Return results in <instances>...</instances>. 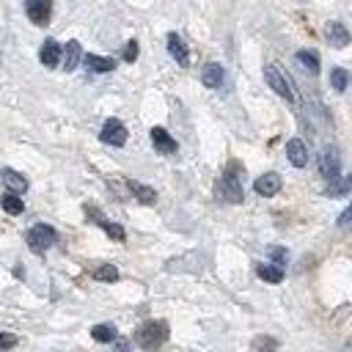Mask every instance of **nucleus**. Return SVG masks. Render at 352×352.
Returning a JSON list of instances; mask_svg holds the SVG:
<instances>
[{
    "label": "nucleus",
    "mask_w": 352,
    "mask_h": 352,
    "mask_svg": "<svg viewBox=\"0 0 352 352\" xmlns=\"http://www.w3.org/2000/svg\"><path fill=\"white\" fill-rule=\"evenodd\" d=\"M165 338H168V322H162V319H148L135 333V341L143 349H157L165 344Z\"/></svg>",
    "instance_id": "nucleus-1"
},
{
    "label": "nucleus",
    "mask_w": 352,
    "mask_h": 352,
    "mask_svg": "<svg viewBox=\"0 0 352 352\" xmlns=\"http://www.w3.org/2000/svg\"><path fill=\"white\" fill-rule=\"evenodd\" d=\"M264 80L270 82V88L280 96V99H286V102H297V94H294V88H292V82L286 80V74L275 66V63H270V66H264Z\"/></svg>",
    "instance_id": "nucleus-2"
},
{
    "label": "nucleus",
    "mask_w": 352,
    "mask_h": 352,
    "mask_svg": "<svg viewBox=\"0 0 352 352\" xmlns=\"http://www.w3.org/2000/svg\"><path fill=\"white\" fill-rule=\"evenodd\" d=\"M55 242H58V234H55V228L47 226V223H36V226L28 231V245H30L33 253H47Z\"/></svg>",
    "instance_id": "nucleus-3"
},
{
    "label": "nucleus",
    "mask_w": 352,
    "mask_h": 352,
    "mask_svg": "<svg viewBox=\"0 0 352 352\" xmlns=\"http://www.w3.org/2000/svg\"><path fill=\"white\" fill-rule=\"evenodd\" d=\"M316 165H319V173H322L327 182H336V179L341 176V160H338V154H336L333 146H324V148L319 151Z\"/></svg>",
    "instance_id": "nucleus-4"
},
{
    "label": "nucleus",
    "mask_w": 352,
    "mask_h": 352,
    "mask_svg": "<svg viewBox=\"0 0 352 352\" xmlns=\"http://www.w3.org/2000/svg\"><path fill=\"white\" fill-rule=\"evenodd\" d=\"M99 138H102V143H107V146H124V143H126V126H124V121L107 118V121L102 124Z\"/></svg>",
    "instance_id": "nucleus-5"
},
{
    "label": "nucleus",
    "mask_w": 352,
    "mask_h": 352,
    "mask_svg": "<svg viewBox=\"0 0 352 352\" xmlns=\"http://www.w3.org/2000/svg\"><path fill=\"white\" fill-rule=\"evenodd\" d=\"M217 192H220V198L228 201V204H239V201H242V184H239V179H236L231 170H226V173L220 176Z\"/></svg>",
    "instance_id": "nucleus-6"
},
{
    "label": "nucleus",
    "mask_w": 352,
    "mask_h": 352,
    "mask_svg": "<svg viewBox=\"0 0 352 352\" xmlns=\"http://www.w3.org/2000/svg\"><path fill=\"white\" fill-rule=\"evenodd\" d=\"M25 11H28L30 22L47 25L52 16V0H25Z\"/></svg>",
    "instance_id": "nucleus-7"
},
{
    "label": "nucleus",
    "mask_w": 352,
    "mask_h": 352,
    "mask_svg": "<svg viewBox=\"0 0 352 352\" xmlns=\"http://www.w3.org/2000/svg\"><path fill=\"white\" fill-rule=\"evenodd\" d=\"M151 143H154V148H157L160 154H173V151L179 148L176 140L168 135L165 126H151Z\"/></svg>",
    "instance_id": "nucleus-8"
},
{
    "label": "nucleus",
    "mask_w": 352,
    "mask_h": 352,
    "mask_svg": "<svg viewBox=\"0 0 352 352\" xmlns=\"http://www.w3.org/2000/svg\"><path fill=\"white\" fill-rule=\"evenodd\" d=\"M324 38H327L333 47H346V44L352 41L349 30H346L341 22H327V25H324Z\"/></svg>",
    "instance_id": "nucleus-9"
},
{
    "label": "nucleus",
    "mask_w": 352,
    "mask_h": 352,
    "mask_svg": "<svg viewBox=\"0 0 352 352\" xmlns=\"http://www.w3.org/2000/svg\"><path fill=\"white\" fill-rule=\"evenodd\" d=\"M286 157H289V162H292L294 168H305V162H308V148H305V143H302L300 138H292V140L286 143Z\"/></svg>",
    "instance_id": "nucleus-10"
},
{
    "label": "nucleus",
    "mask_w": 352,
    "mask_h": 352,
    "mask_svg": "<svg viewBox=\"0 0 352 352\" xmlns=\"http://www.w3.org/2000/svg\"><path fill=\"white\" fill-rule=\"evenodd\" d=\"M253 190H256L258 195L270 198V195H275V192L280 190V176H278V173H264V176H258V179L253 182Z\"/></svg>",
    "instance_id": "nucleus-11"
},
{
    "label": "nucleus",
    "mask_w": 352,
    "mask_h": 352,
    "mask_svg": "<svg viewBox=\"0 0 352 352\" xmlns=\"http://www.w3.org/2000/svg\"><path fill=\"white\" fill-rule=\"evenodd\" d=\"M168 52L173 55V60L176 63H182V66H187V60H190V52H187V44L182 41V36L179 33H168Z\"/></svg>",
    "instance_id": "nucleus-12"
},
{
    "label": "nucleus",
    "mask_w": 352,
    "mask_h": 352,
    "mask_svg": "<svg viewBox=\"0 0 352 352\" xmlns=\"http://www.w3.org/2000/svg\"><path fill=\"white\" fill-rule=\"evenodd\" d=\"M38 58H41L44 66L55 69V66L60 63V44H58L55 38H47V41L41 44V50H38Z\"/></svg>",
    "instance_id": "nucleus-13"
},
{
    "label": "nucleus",
    "mask_w": 352,
    "mask_h": 352,
    "mask_svg": "<svg viewBox=\"0 0 352 352\" xmlns=\"http://www.w3.org/2000/svg\"><path fill=\"white\" fill-rule=\"evenodd\" d=\"M201 80H204L206 88H220L223 80H226V72H223L220 63H206L204 72H201Z\"/></svg>",
    "instance_id": "nucleus-14"
},
{
    "label": "nucleus",
    "mask_w": 352,
    "mask_h": 352,
    "mask_svg": "<svg viewBox=\"0 0 352 352\" xmlns=\"http://www.w3.org/2000/svg\"><path fill=\"white\" fill-rule=\"evenodd\" d=\"M88 214L94 217V223H96V226H102V228L107 231V236H110V239H116V242H124V236H126V234H124V228H121L118 223H110L104 214H99V212H94V209H88Z\"/></svg>",
    "instance_id": "nucleus-15"
},
{
    "label": "nucleus",
    "mask_w": 352,
    "mask_h": 352,
    "mask_svg": "<svg viewBox=\"0 0 352 352\" xmlns=\"http://www.w3.org/2000/svg\"><path fill=\"white\" fill-rule=\"evenodd\" d=\"M0 176H3V184H6V187H8L11 192H16V195H22V192L28 190V179H25L22 173H16V170H11V168H6V170H3Z\"/></svg>",
    "instance_id": "nucleus-16"
},
{
    "label": "nucleus",
    "mask_w": 352,
    "mask_h": 352,
    "mask_svg": "<svg viewBox=\"0 0 352 352\" xmlns=\"http://www.w3.org/2000/svg\"><path fill=\"white\" fill-rule=\"evenodd\" d=\"M126 187H129V192L140 201V204H146V206H151L154 201H157V192L151 190V187H146V184H140V182H135V179H126Z\"/></svg>",
    "instance_id": "nucleus-17"
},
{
    "label": "nucleus",
    "mask_w": 352,
    "mask_h": 352,
    "mask_svg": "<svg viewBox=\"0 0 352 352\" xmlns=\"http://www.w3.org/2000/svg\"><path fill=\"white\" fill-rule=\"evenodd\" d=\"M85 66L96 74H104V72H113L116 69V60L113 58H102V55H85Z\"/></svg>",
    "instance_id": "nucleus-18"
},
{
    "label": "nucleus",
    "mask_w": 352,
    "mask_h": 352,
    "mask_svg": "<svg viewBox=\"0 0 352 352\" xmlns=\"http://www.w3.org/2000/svg\"><path fill=\"white\" fill-rule=\"evenodd\" d=\"M294 58H297V63H300L305 72L319 74V55H316V52H311V50H300Z\"/></svg>",
    "instance_id": "nucleus-19"
},
{
    "label": "nucleus",
    "mask_w": 352,
    "mask_h": 352,
    "mask_svg": "<svg viewBox=\"0 0 352 352\" xmlns=\"http://www.w3.org/2000/svg\"><path fill=\"white\" fill-rule=\"evenodd\" d=\"M256 275H258L261 280H270V283H280V280H283V270L275 267V264H258V267H256Z\"/></svg>",
    "instance_id": "nucleus-20"
},
{
    "label": "nucleus",
    "mask_w": 352,
    "mask_h": 352,
    "mask_svg": "<svg viewBox=\"0 0 352 352\" xmlns=\"http://www.w3.org/2000/svg\"><path fill=\"white\" fill-rule=\"evenodd\" d=\"M0 206L8 212V214H22V209H25V204H22V198L16 195V192H6L3 198H0Z\"/></svg>",
    "instance_id": "nucleus-21"
},
{
    "label": "nucleus",
    "mask_w": 352,
    "mask_h": 352,
    "mask_svg": "<svg viewBox=\"0 0 352 352\" xmlns=\"http://www.w3.org/2000/svg\"><path fill=\"white\" fill-rule=\"evenodd\" d=\"M80 52H82V50H80V41H69V44H66V60H63V69H66V72H72V69L80 63Z\"/></svg>",
    "instance_id": "nucleus-22"
},
{
    "label": "nucleus",
    "mask_w": 352,
    "mask_h": 352,
    "mask_svg": "<svg viewBox=\"0 0 352 352\" xmlns=\"http://www.w3.org/2000/svg\"><path fill=\"white\" fill-rule=\"evenodd\" d=\"M349 80H352V77H349V72H344V69H333V72H330V85H333L338 94H344V91L349 88Z\"/></svg>",
    "instance_id": "nucleus-23"
},
{
    "label": "nucleus",
    "mask_w": 352,
    "mask_h": 352,
    "mask_svg": "<svg viewBox=\"0 0 352 352\" xmlns=\"http://www.w3.org/2000/svg\"><path fill=\"white\" fill-rule=\"evenodd\" d=\"M91 336H94V341L107 344V341H116V327L113 324H94L91 327Z\"/></svg>",
    "instance_id": "nucleus-24"
},
{
    "label": "nucleus",
    "mask_w": 352,
    "mask_h": 352,
    "mask_svg": "<svg viewBox=\"0 0 352 352\" xmlns=\"http://www.w3.org/2000/svg\"><path fill=\"white\" fill-rule=\"evenodd\" d=\"M94 278H99V280H118V270H116L113 264H102V267L94 272Z\"/></svg>",
    "instance_id": "nucleus-25"
},
{
    "label": "nucleus",
    "mask_w": 352,
    "mask_h": 352,
    "mask_svg": "<svg viewBox=\"0 0 352 352\" xmlns=\"http://www.w3.org/2000/svg\"><path fill=\"white\" fill-rule=\"evenodd\" d=\"M138 58V41L132 38V41H126V47H124V60H135Z\"/></svg>",
    "instance_id": "nucleus-26"
},
{
    "label": "nucleus",
    "mask_w": 352,
    "mask_h": 352,
    "mask_svg": "<svg viewBox=\"0 0 352 352\" xmlns=\"http://www.w3.org/2000/svg\"><path fill=\"white\" fill-rule=\"evenodd\" d=\"M338 226H352V204L338 214Z\"/></svg>",
    "instance_id": "nucleus-27"
},
{
    "label": "nucleus",
    "mask_w": 352,
    "mask_h": 352,
    "mask_svg": "<svg viewBox=\"0 0 352 352\" xmlns=\"http://www.w3.org/2000/svg\"><path fill=\"white\" fill-rule=\"evenodd\" d=\"M16 344V336H8V333H0V349H8Z\"/></svg>",
    "instance_id": "nucleus-28"
},
{
    "label": "nucleus",
    "mask_w": 352,
    "mask_h": 352,
    "mask_svg": "<svg viewBox=\"0 0 352 352\" xmlns=\"http://www.w3.org/2000/svg\"><path fill=\"white\" fill-rule=\"evenodd\" d=\"M270 256H272L278 264H283V261H286V250H283V248H270Z\"/></svg>",
    "instance_id": "nucleus-29"
},
{
    "label": "nucleus",
    "mask_w": 352,
    "mask_h": 352,
    "mask_svg": "<svg viewBox=\"0 0 352 352\" xmlns=\"http://www.w3.org/2000/svg\"><path fill=\"white\" fill-rule=\"evenodd\" d=\"M349 187H352V176H349V179H346V190H349Z\"/></svg>",
    "instance_id": "nucleus-30"
}]
</instances>
